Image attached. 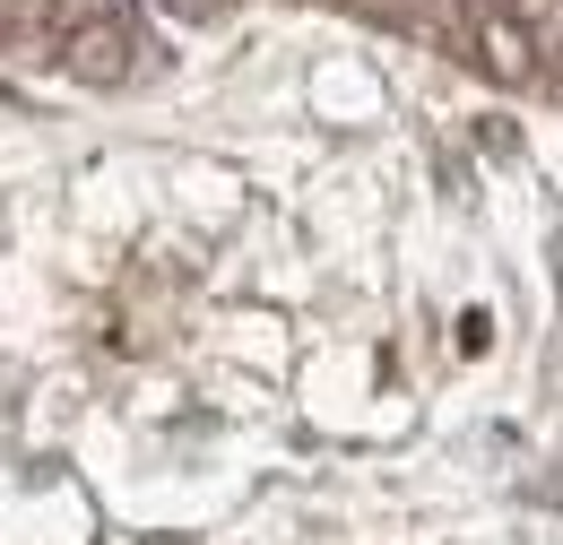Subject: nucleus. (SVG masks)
Returning <instances> with one entry per match:
<instances>
[{
  "label": "nucleus",
  "mask_w": 563,
  "mask_h": 545,
  "mask_svg": "<svg viewBox=\"0 0 563 545\" xmlns=\"http://www.w3.org/2000/svg\"><path fill=\"white\" fill-rule=\"evenodd\" d=\"M62 62H70L87 87H113V78H131V62H140V35H131L122 18H87V26H70Z\"/></svg>",
  "instance_id": "obj_1"
},
{
  "label": "nucleus",
  "mask_w": 563,
  "mask_h": 545,
  "mask_svg": "<svg viewBox=\"0 0 563 545\" xmlns=\"http://www.w3.org/2000/svg\"><path fill=\"white\" fill-rule=\"evenodd\" d=\"M477 53H486L494 78H529V62H547L538 35H529V18H520L511 0H486V9H477Z\"/></svg>",
  "instance_id": "obj_2"
},
{
  "label": "nucleus",
  "mask_w": 563,
  "mask_h": 545,
  "mask_svg": "<svg viewBox=\"0 0 563 545\" xmlns=\"http://www.w3.org/2000/svg\"><path fill=\"white\" fill-rule=\"evenodd\" d=\"M174 9H225V0H174Z\"/></svg>",
  "instance_id": "obj_3"
}]
</instances>
